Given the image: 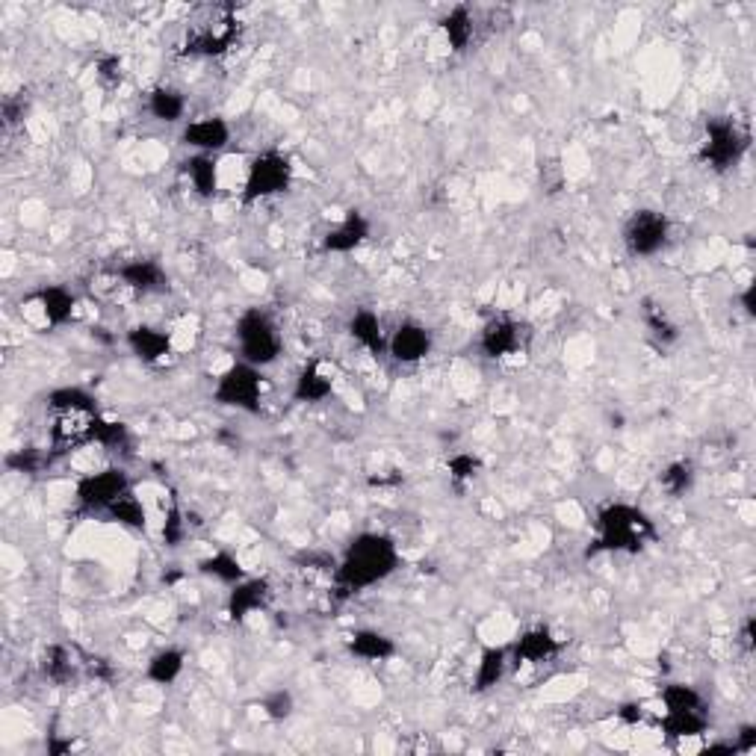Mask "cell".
Returning <instances> with one entry per match:
<instances>
[{"instance_id":"3","label":"cell","mask_w":756,"mask_h":756,"mask_svg":"<svg viewBox=\"0 0 756 756\" xmlns=\"http://www.w3.org/2000/svg\"><path fill=\"white\" fill-rule=\"evenodd\" d=\"M240 39V18L231 3L204 6L198 9V18L189 24L187 48L189 57H222L234 48Z\"/></svg>"},{"instance_id":"33","label":"cell","mask_w":756,"mask_h":756,"mask_svg":"<svg viewBox=\"0 0 756 756\" xmlns=\"http://www.w3.org/2000/svg\"><path fill=\"white\" fill-rule=\"evenodd\" d=\"M659 485L668 497H686L692 491L694 485V464L680 458V461H671L662 473H659Z\"/></svg>"},{"instance_id":"29","label":"cell","mask_w":756,"mask_h":756,"mask_svg":"<svg viewBox=\"0 0 756 756\" xmlns=\"http://www.w3.org/2000/svg\"><path fill=\"white\" fill-rule=\"evenodd\" d=\"M641 319H644V328L650 331V337L659 340L662 346H668V343H674L680 337L677 322L665 311V305H659L656 299H644L641 302Z\"/></svg>"},{"instance_id":"35","label":"cell","mask_w":756,"mask_h":756,"mask_svg":"<svg viewBox=\"0 0 756 756\" xmlns=\"http://www.w3.org/2000/svg\"><path fill=\"white\" fill-rule=\"evenodd\" d=\"M659 700L665 706V712H677V709H706L703 694L697 692L689 683H665Z\"/></svg>"},{"instance_id":"32","label":"cell","mask_w":756,"mask_h":756,"mask_svg":"<svg viewBox=\"0 0 756 756\" xmlns=\"http://www.w3.org/2000/svg\"><path fill=\"white\" fill-rule=\"evenodd\" d=\"M89 443H98V446H104V449H110V452H125L127 446H130V432H127V426L122 420H107V417H95L92 420V432H89Z\"/></svg>"},{"instance_id":"37","label":"cell","mask_w":756,"mask_h":756,"mask_svg":"<svg viewBox=\"0 0 756 756\" xmlns=\"http://www.w3.org/2000/svg\"><path fill=\"white\" fill-rule=\"evenodd\" d=\"M296 709V700H293V692L290 689H272L269 694H263L260 700V712L269 718V721H287Z\"/></svg>"},{"instance_id":"30","label":"cell","mask_w":756,"mask_h":756,"mask_svg":"<svg viewBox=\"0 0 756 756\" xmlns=\"http://www.w3.org/2000/svg\"><path fill=\"white\" fill-rule=\"evenodd\" d=\"M45 402H48V411H54V414H65V411L98 414V408H95V396H92L89 390H83V387H71V384L51 390Z\"/></svg>"},{"instance_id":"4","label":"cell","mask_w":756,"mask_h":756,"mask_svg":"<svg viewBox=\"0 0 756 756\" xmlns=\"http://www.w3.org/2000/svg\"><path fill=\"white\" fill-rule=\"evenodd\" d=\"M234 337L240 346V361L252 364L257 370L272 367L281 358V331L275 325V319L260 311V308H249L243 311L237 325H234Z\"/></svg>"},{"instance_id":"6","label":"cell","mask_w":756,"mask_h":756,"mask_svg":"<svg viewBox=\"0 0 756 756\" xmlns=\"http://www.w3.org/2000/svg\"><path fill=\"white\" fill-rule=\"evenodd\" d=\"M293 175H296L293 160L284 151L266 148L254 154L246 169V181H243V204H260L266 198L287 192L293 187Z\"/></svg>"},{"instance_id":"15","label":"cell","mask_w":756,"mask_h":756,"mask_svg":"<svg viewBox=\"0 0 756 756\" xmlns=\"http://www.w3.org/2000/svg\"><path fill=\"white\" fill-rule=\"evenodd\" d=\"M116 281H119V287H125L130 293H139V296L169 290L166 269L157 260H151V257H133V260L122 263L116 269Z\"/></svg>"},{"instance_id":"10","label":"cell","mask_w":756,"mask_h":756,"mask_svg":"<svg viewBox=\"0 0 756 756\" xmlns=\"http://www.w3.org/2000/svg\"><path fill=\"white\" fill-rule=\"evenodd\" d=\"M523 343H526V325L508 314L491 316L479 331V349L491 361H505L517 355Z\"/></svg>"},{"instance_id":"36","label":"cell","mask_w":756,"mask_h":756,"mask_svg":"<svg viewBox=\"0 0 756 756\" xmlns=\"http://www.w3.org/2000/svg\"><path fill=\"white\" fill-rule=\"evenodd\" d=\"M446 473H449V479H452L458 488H464V485H470V482L482 473V461H479V455H473V452H455V455L446 461Z\"/></svg>"},{"instance_id":"12","label":"cell","mask_w":756,"mask_h":756,"mask_svg":"<svg viewBox=\"0 0 756 756\" xmlns=\"http://www.w3.org/2000/svg\"><path fill=\"white\" fill-rule=\"evenodd\" d=\"M181 142L192 148L195 154H210L216 157L219 151L228 148L231 142V125L222 116H198L184 125L181 130Z\"/></svg>"},{"instance_id":"22","label":"cell","mask_w":756,"mask_h":756,"mask_svg":"<svg viewBox=\"0 0 756 756\" xmlns=\"http://www.w3.org/2000/svg\"><path fill=\"white\" fill-rule=\"evenodd\" d=\"M441 33L452 54H464L476 36V18H473L470 6H464V3L452 6L441 18Z\"/></svg>"},{"instance_id":"25","label":"cell","mask_w":756,"mask_h":756,"mask_svg":"<svg viewBox=\"0 0 756 756\" xmlns=\"http://www.w3.org/2000/svg\"><path fill=\"white\" fill-rule=\"evenodd\" d=\"M508 671V650L505 647H485L479 662H476V677H473V692L485 694L503 683Z\"/></svg>"},{"instance_id":"8","label":"cell","mask_w":756,"mask_h":756,"mask_svg":"<svg viewBox=\"0 0 756 756\" xmlns=\"http://www.w3.org/2000/svg\"><path fill=\"white\" fill-rule=\"evenodd\" d=\"M125 494H130V479L122 467H104L89 473L74 488V503L80 514H107Z\"/></svg>"},{"instance_id":"14","label":"cell","mask_w":756,"mask_h":756,"mask_svg":"<svg viewBox=\"0 0 756 756\" xmlns=\"http://www.w3.org/2000/svg\"><path fill=\"white\" fill-rule=\"evenodd\" d=\"M127 349L148 367H163L172 361L175 355V346H172V337L163 331V328H154V325H133L125 334Z\"/></svg>"},{"instance_id":"45","label":"cell","mask_w":756,"mask_h":756,"mask_svg":"<svg viewBox=\"0 0 756 756\" xmlns=\"http://www.w3.org/2000/svg\"><path fill=\"white\" fill-rule=\"evenodd\" d=\"M742 302H745V311L754 316V284H748V290L742 293Z\"/></svg>"},{"instance_id":"38","label":"cell","mask_w":756,"mask_h":756,"mask_svg":"<svg viewBox=\"0 0 756 756\" xmlns=\"http://www.w3.org/2000/svg\"><path fill=\"white\" fill-rule=\"evenodd\" d=\"M6 464H9L15 473H36V470H42V467L48 464V458L39 455L36 449H18V452H12V455L6 458Z\"/></svg>"},{"instance_id":"41","label":"cell","mask_w":756,"mask_h":756,"mask_svg":"<svg viewBox=\"0 0 756 756\" xmlns=\"http://www.w3.org/2000/svg\"><path fill=\"white\" fill-rule=\"evenodd\" d=\"M3 116H6V125H15L18 119H24V98L9 95V98L3 101Z\"/></svg>"},{"instance_id":"23","label":"cell","mask_w":756,"mask_h":756,"mask_svg":"<svg viewBox=\"0 0 756 756\" xmlns=\"http://www.w3.org/2000/svg\"><path fill=\"white\" fill-rule=\"evenodd\" d=\"M145 107L154 116V122H160V125H178L187 116V98L175 86H154L148 92Z\"/></svg>"},{"instance_id":"40","label":"cell","mask_w":756,"mask_h":756,"mask_svg":"<svg viewBox=\"0 0 756 756\" xmlns=\"http://www.w3.org/2000/svg\"><path fill=\"white\" fill-rule=\"evenodd\" d=\"M184 538V520H181V511L178 508H169L166 520H163V541L169 547H178Z\"/></svg>"},{"instance_id":"20","label":"cell","mask_w":756,"mask_h":756,"mask_svg":"<svg viewBox=\"0 0 756 756\" xmlns=\"http://www.w3.org/2000/svg\"><path fill=\"white\" fill-rule=\"evenodd\" d=\"M331 393H334V376L319 361H308L293 381V399L305 405H319Z\"/></svg>"},{"instance_id":"44","label":"cell","mask_w":756,"mask_h":756,"mask_svg":"<svg viewBox=\"0 0 756 756\" xmlns=\"http://www.w3.org/2000/svg\"><path fill=\"white\" fill-rule=\"evenodd\" d=\"M742 647L745 650H754V621L748 618L745 627H742Z\"/></svg>"},{"instance_id":"13","label":"cell","mask_w":756,"mask_h":756,"mask_svg":"<svg viewBox=\"0 0 756 756\" xmlns=\"http://www.w3.org/2000/svg\"><path fill=\"white\" fill-rule=\"evenodd\" d=\"M373 234V225L370 219L361 213V210H346V216L325 231L322 237V252L328 254H352L358 252Z\"/></svg>"},{"instance_id":"34","label":"cell","mask_w":756,"mask_h":756,"mask_svg":"<svg viewBox=\"0 0 756 756\" xmlns=\"http://www.w3.org/2000/svg\"><path fill=\"white\" fill-rule=\"evenodd\" d=\"M107 517H110L113 523H119V526L133 529V532H145V529H148V511H145L142 500L133 497V491L125 494L119 503L113 505V508L107 511Z\"/></svg>"},{"instance_id":"39","label":"cell","mask_w":756,"mask_h":756,"mask_svg":"<svg viewBox=\"0 0 756 756\" xmlns=\"http://www.w3.org/2000/svg\"><path fill=\"white\" fill-rule=\"evenodd\" d=\"M98 77H101V83H107V86H119V83L125 80V63H122V57H116V54L101 57V60H98Z\"/></svg>"},{"instance_id":"2","label":"cell","mask_w":756,"mask_h":756,"mask_svg":"<svg viewBox=\"0 0 756 756\" xmlns=\"http://www.w3.org/2000/svg\"><path fill=\"white\" fill-rule=\"evenodd\" d=\"M656 538L647 511L630 503H609L597 511L594 553H641Z\"/></svg>"},{"instance_id":"26","label":"cell","mask_w":756,"mask_h":756,"mask_svg":"<svg viewBox=\"0 0 756 756\" xmlns=\"http://www.w3.org/2000/svg\"><path fill=\"white\" fill-rule=\"evenodd\" d=\"M77 671H80V662L74 656L71 647L65 644H51L45 653H42V674L54 683V686H68L77 680Z\"/></svg>"},{"instance_id":"42","label":"cell","mask_w":756,"mask_h":756,"mask_svg":"<svg viewBox=\"0 0 756 756\" xmlns=\"http://www.w3.org/2000/svg\"><path fill=\"white\" fill-rule=\"evenodd\" d=\"M736 751H742V754H751V751H756V727H754V724H745V727L739 730V742H736Z\"/></svg>"},{"instance_id":"9","label":"cell","mask_w":756,"mask_h":756,"mask_svg":"<svg viewBox=\"0 0 756 756\" xmlns=\"http://www.w3.org/2000/svg\"><path fill=\"white\" fill-rule=\"evenodd\" d=\"M624 249L632 257H656L671 240V219L662 210H635L624 222Z\"/></svg>"},{"instance_id":"18","label":"cell","mask_w":756,"mask_h":756,"mask_svg":"<svg viewBox=\"0 0 756 756\" xmlns=\"http://www.w3.org/2000/svg\"><path fill=\"white\" fill-rule=\"evenodd\" d=\"M33 302H36L42 322L48 328H60L65 322H71V316L77 311V296L63 284H48V287L36 290Z\"/></svg>"},{"instance_id":"21","label":"cell","mask_w":756,"mask_h":756,"mask_svg":"<svg viewBox=\"0 0 756 756\" xmlns=\"http://www.w3.org/2000/svg\"><path fill=\"white\" fill-rule=\"evenodd\" d=\"M346 647L355 659H364V662H387L396 656V641L387 632L370 630V627L352 632Z\"/></svg>"},{"instance_id":"43","label":"cell","mask_w":756,"mask_h":756,"mask_svg":"<svg viewBox=\"0 0 756 756\" xmlns=\"http://www.w3.org/2000/svg\"><path fill=\"white\" fill-rule=\"evenodd\" d=\"M618 718L627 721V724H638V721L644 718V709H641L638 703H624V706L618 709Z\"/></svg>"},{"instance_id":"5","label":"cell","mask_w":756,"mask_h":756,"mask_svg":"<svg viewBox=\"0 0 756 756\" xmlns=\"http://www.w3.org/2000/svg\"><path fill=\"white\" fill-rule=\"evenodd\" d=\"M748 145H751V133L736 119L715 116V119L706 122V130H703L700 160L712 172H727V169H736L742 163V157L748 154Z\"/></svg>"},{"instance_id":"31","label":"cell","mask_w":756,"mask_h":756,"mask_svg":"<svg viewBox=\"0 0 756 756\" xmlns=\"http://www.w3.org/2000/svg\"><path fill=\"white\" fill-rule=\"evenodd\" d=\"M198 570H201L204 576H213V579L222 582V585H237V582L246 579L240 559H237L234 553H228V550H216L213 556L201 559V562H198Z\"/></svg>"},{"instance_id":"19","label":"cell","mask_w":756,"mask_h":756,"mask_svg":"<svg viewBox=\"0 0 756 756\" xmlns=\"http://www.w3.org/2000/svg\"><path fill=\"white\" fill-rule=\"evenodd\" d=\"M346 331H349V337L361 346V349H367L370 355H387V331H384V322H381V316L373 311V308H358L355 314L349 316V322H346Z\"/></svg>"},{"instance_id":"16","label":"cell","mask_w":756,"mask_h":756,"mask_svg":"<svg viewBox=\"0 0 756 756\" xmlns=\"http://www.w3.org/2000/svg\"><path fill=\"white\" fill-rule=\"evenodd\" d=\"M272 597V585L266 579H243L237 585H231V594H228V603H225V612H228V621L234 624H243L249 621L252 615H257L260 609H266Z\"/></svg>"},{"instance_id":"17","label":"cell","mask_w":756,"mask_h":756,"mask_svg":"<svg viewBox=\"0 0 756 756\" xmlns=\"http://www.w3.org/2000/svg\"><path fill=\"white\" fill-rule=\"evenodd\" d=\"M559 650H562V641L553 635L550 627H529L514 641L511 656L517 665H541V662L553 659Z\"/></svg>"},{"instance_id":"7","label":"cell","mask_w":756,"mask_h":756,"mask_svg":"<svg viewBox=\"0 0 756 756\" xmlns=\"http://www.w3.org/2000/svg\"><path fill=\"white\" fill-rule=\"evenodd\" d=\"M260 399H263V376L260 370L237 361L228 370H222L216 376L213 384V402L225 405V408H237L246 414H257L260 411Z\"/></svg>"},{"instance_id":"1","label":"cell","mask_w":756,"mask_h":756,"mask_svg":"<svg viewBox=\"0 0 756 756\" xmlns=\"http://www.w3.org/2000/svg\"><path fill=\"white\" fill-rule=\"evenodd\" d=\"M396 567H399L396 541L384 532H361L349 541L340 565L334 570V579L343 594H361L393 576Z\"/></svg>"},{"instance_id":"11","label":"cell","mask_w":756,"mask_h":756,"mask_svg":"<svg viewBox=\"0 0 756 756\" xmlns=\"http://www.w3.org/2000/svg\"><path fill=\"white\" fill-rule=\"evenodd\" d=\"M432 346H435L432 331L417 319H405L387 334V355L402 367H414L426 361L432 355Z\"/></svg>"},{"instance_id":"24","label":"cell","mask_w":756,"mask_h":756,"mask_svg":"<svg viewBox=\"0 0 756 756\" xmlns=\"http://www.w3.org/2000/svg\"><path fill=\"white\" fill-rule=\"evenodd\" d=\"M184 668H187V653H184L181 647H163V650H157V653L148 659L145 677H148L154 686H172V683L181 680Z\"/></svg>"},{"instance_id":"28","label":"cell","mask_w":756,"mask_h":756,"mask_svg":"<svg viewBox=\"0 0 756 756\" xmlns=\"http://www.w3.org/2000/svg\"><path fill=\"white\" fill-rule=\"evenodd\" d=\"M184 172H187L192 189H195L201 198H213V195H216V189H219V166H216V157H210V154H192L187 163H184Z\"/></svg>"},{"instance_id":"27","label":"cell","mask_w":756,"mask_h":756,"mask_svg":"<svg viewBox=\"0 0 756 756\" xmlns=\"http://www.w3.org/2000/svg\"><path fill=\"white\" fill-rule=\"evenodd\" d=\"M706 727H709L706 709H677L662 715V733L668 739H694L703 736Z\"/></svg>"}]
</instances>
